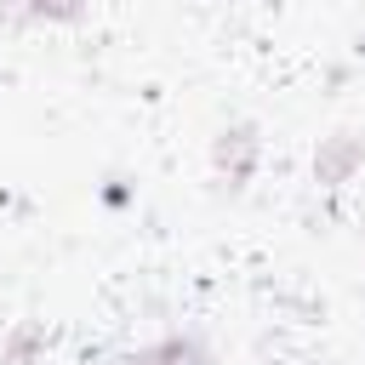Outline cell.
Listing matches in <instances>:
<instances>
[{
  "label": "cell",
  "instance_id": "cell-1",
  "mask_svg": "<svg viewBox=\"0 0 365 365\" xmlns=\"http://www.w3.org/2000/svg\"><path fill=\"white\" fill-rule=\"evenodd\" d=\"M217 182L228 188V194H240L251 177H257V160H262V137H257V125H228L222 137H217Z\"/></svg>",
  "mask_w": 365,
  "mask_h": 365
},
{
  "label": "cell",
  "instance_id": "cell-2",
  "mask_svg": "<svg viewBox=\"0 0 365 365\" xmlns=\"http://www.w3.org/2000/svg\"><path fill=\"white\" fill-rule=\"evenodd\" d=\"M359 165H365V143H359V137H331V143L314 154V177H319L325 188H342Z\"/></svg>",
  "mask_w": 365,
  "mask_h": 365
},
{
  "label": "cell",
  "instance_id": "cell-3",
  "mask_svg": "<svg viewBox=\"0 0 365 365\" xmlns=\"http://www.w3.org/2000/svg\"><path fill=\"white\" fill-rule=\"evenodd\" d=\"M125 365H211V354H205V342H200V336H188V331H171V336H160V342L137 348Z\"/></svg>",
  "mask_w": 365,
  "mask_h": 365
},
{
  "label": "cell",
  "instance_id": "cell-4",
  "mask_svg": "<svg viewBox=\"0 0 365 365\" xmlns=\"http://www.w3.org/2000/svg\"><path fill=\"white\" fill-rule=\"evenodd\" d=\"M11 11L23 23H80L86 0H11Z\"/></svg>",
  "mask_w": 365,
  "mask_h": 365
},
{
  "label": "cell",
  "instance_id": "cell-5",
  "mask_svg": "<svg viewBox=\"0 0 365 365\" xmlns=\"http://www.w3.org/2000/svg\"><path fill=\"white\" fill-rule=\"evenodd\" d=\"M46 359V331L40 325H17L0 348V365H40Z\"/></svg>",
  "mask_w": 365,
  "mask_h": 365
}]
</instances>
